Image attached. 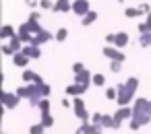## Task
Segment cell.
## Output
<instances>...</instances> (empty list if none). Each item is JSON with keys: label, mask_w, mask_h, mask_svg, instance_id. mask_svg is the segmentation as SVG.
Wrapping results in <instances>:
<instances>
[{"label": "cell", "mask_w": 151, "mask_h": 134, "mask_svg": "<svg viewBox=\"0 0 151 134\" xmlns=\"http://www.w3.org/2000/svg\"><path fill=\"white\" fill-rule=\"evenodd\" d=\"M17 95H19L21 99H27L31 107H37L44 97H50V95H52V89H50V85H46V83H31V85L19 87V89H17Z\"/></svg>", "instance_id": "obj_1"}, {"label": "cell", "mask_w": 151, "mask_h": 134, "mask_svg": "<svg viewBox=\"0 0 151 134\" xmlns=\"http://www.w3.org/2000/svg\"><path fill=\"white\" fill-rule=\"evenodd\" d=\"M132 120H137L141 126H147L151 122V99L137 97L132 101Z\"/></svg>", "instance_id": "obj_2"}, {"label": "cell", "mask_w": 151, "mask_h": 134, "mask_svg": "<svg viewBox=\"0 0 151 134\" xmlns=\"http://www.w3.org/2000/svg\"><path fill=\"white\" fill-rule=\"evenodd\" d=\"M116 89H118V99H116V103H118L120 107L128 105V103L132 101L134 93H137V91H132V89H130L126 83H120V85H116Z\"/></svg>", "instance_id": "obj_3"}, {"label": "cell", "mask_w": 151, "mask_h": 134, "mask_svg": "<svg viewBox=\"0 0 151 134\" xmlns=\"http://www.w3.org/2000/svg\"><path fill=\"white\" fill-rule=\"evenodd\" d=\"M73 111H75V115H77L81 122H89V120H91V115H89V111H87V107H85L83 97H73Z\"/></svg>", "instance_id": "obj_4"}, {"label": "cell", "mask_w": 151, "mask_h": 134, "mask_svg": "<svg viewBox=\"0 0 151 134\" xmlns=\"http://www.w3.org/2000/svg\"><path fill=\"white\" fill-rule=\"evenodd\" d=\"M19 101H21V97L17 95V91H2V103H4V109L9 111V109H15L17 105H19Z\"/></svg>", "instance_id": "obj_5"}, {"label": "cell", "mask_w": 151, "mask_h": 134, "mask_svg": "<svg viewBox=\"0 0 151 134\" xmlns=\"http://www.w3.org/2000/svg\"><path fill=\"white\" fill-rule=\"evenodd\" d=\"M114 120H116V130H120L122 120H132V107H130V105L118 107V111L114 113Z\"/></svg>", "instance_id": "obj_6"}, {"label": "cell", "mask_w": 151, "mask_h": 134, "mask_svg": "<svg viewBox=\"0 0 151 134\" xmlns=\"http://www.w3.org/2000/svg\"><path fill=\"white\" fill-rule=\"evenodd\" d=\"M104 56L110 58V60H116V62H124V58H126V54H122L116 46H106L104 48Z\"/></svg>", "instance_id": "obj_7"}, {"label": "cell", "mask_w": 151, "mask_h": 134, "mask_svg": "<svg viewBox=\"0 0 151 134\" xmlns=\"http://www.w3.org/2000/svg\"><path fill=\"white\" fill-rule=\"evenodd\" d=\"M87 89H89V87H83V85H79V83H73V85H68V87L64 89V93H66V97H83Z\"/></svg>", "instance_id": "obj_8"}, {"label": "cell", "mask_w": 151, "mask_h": 134, "mask_svg": "<svg viewBox=\"0 0 151 134\" xmlns=\"http://www.w3.org/2000/svg\"><path fill=\"white\" fill-rule=\"evenodd\" d=\"M89 11H91V9H89V0H75V2H73V13L79 15L81 19H83Z\"/></svg>", "instance_id": "obj_9"}, {"label": "cell", "mask_w": 151, "mask_h": 134, "mask_svg": "<svg viewBox=\"0 0 151 134\" xmlns=\"http://www.w3.org/2000/svg\"><path fill=\"white\" fill-rule=\"evenodd\" d=\"M52 37H54V35H52L50 31H46V29H42L40 33H35V35H33V39H31V43H33V46H44V43H48V41H50Z\"/></svg>", "instance_id": "obj_10"}, {"label": "cell", "mask_w": 151, "mask_h": 134, "mask_svg": "<svg viewBox=\"0 0 151 134\" xmlns=\"http://www.w3.org/2000/svg\"><path fill=\"white\" fill-rule=\"evenodd\" d=\"M75 83H79V85H83V87H89V85H93V74H91L89 70H85V72H81V74H75Z\"/></svg>", "instance_id": "obj_11"}, {"label": "cell", "mask_w": 151, "mask_h": 134, "mask_svg": "<svg viewBox=\"0 0 151 134\" xmlns=\"http://www.w3.org/2000/svg\"><path fill=\"white\" fill-rule=\"evenodd\" d=\"M68 11H73V2H70V0H56V2H54L52 13H68Z\"/></svg>", "instance_id": "obj_12"}, {"label": "cell", "mask_w": 151, "mask_h": 134, "mask_svg": "<svg viewBox=\"0 0 151 134\" xmlns=\"http://www.w3.org/2000/svg\"><path fill=\"white\" fill-rule=\"evenodd\" d=\"M23 54H25L27 58H33V60H37V58L42 56V50H40V46H33V43H27V46L23 48Z\"/></svg>", "instance_id": "obj_13"}, {"label": "cell", "mask_w": 151, "mask_h": 134, "mask_svg": "<svg viewBox=\"0 0 151 134\" xmlns=\"http://www.w3.org/2000/svg\"><path fill=\"white\" fill-rule=\"evenodd\" d=\"M23 83L31 85V83H44L40 74H35L33 70H23Z\"/></svg>", "instance_id": "obj_14"}, {"label": "cell", "mask_w": 151, "mask_h": 134, "mask_svg": "<svg viewBox=\"0 0 151 134\" xmlns=\"http://www.w3.org/2000/svg\"><path fill=\"white\" fill-rule=\"evenodd\" d=\"M29 60H31V58H27L23 52H19V54H15V56H13V64H15V66H19V68H25V66L29 64Z\"/></svg>", "instance_id": "obj_15"}, {"label": "cell", "mask_w": 151, "mask_h": 134, "mask_svg": "<svg viewBox=\"0 0 151 134\" xmlns=\"http://www.w3.org/2000/svg\"><path fill=\"white\" fill-rule=\"evenodd\" d=\"M114 46H116L118 50H122L124 46H128V33H126V31L116 33V41H114Z\"/></svg>", "instance_id": "obj_16"}, {"label": "cell", "mask_w": 151, "mask_h": 134, "mask_svg": "<svg viewBox=\"0 0 151 134\" xmlns=\"http://www.w3.org/2000/svg\"><path fill=\"white\" fill-rule=\"evenodd\" d=\"M17 33H15V27L13 25H4L2 29H0V37L2 39H11V37H15Z\"/></svg>", "instance_id": "obj_17"}, {"label": "cell", "mask_w": 151, "mask_h": 134, "mask_svg": "<svg viewBox=\"0 0 151 134\" xmlns=\"http://www.w3.org/2000/svg\"><path fill=\"white\" fill-rule=\"evenodd\" d=\"M13 50H15V54H19V52H23V41L19 39V35H15V37H11V43H9Z\"/></svg>", "instance_id": "obj_18"}, {"label": "cell", "mask_w": 151, "mask_h": 134, "mask_svg": "<svg viewBox=\"0 0 151 134\" xmlns=\"http://www.w3.org/2000/svg\"><path fill=\"white\" fill-rule=\"evenodd\" d=\"M42 124H44L46 128H52V126H54V115H52V111H44V113H42Z\"/></svg>", "instance_id": "obj_19"}, {"label": "cell", "mask_w": 151, "mask_h": 134, "mask_svg": "<svg viewBox=\"0 0 151 134\" xmlns=\"http://www.w3.org/2000/svg\"><path fill=\"white\" fill-rule=\"evenodd\" d=\"M95 19H97V13H95V11H89V13L81 19V25H85V27H87V25H91Z\"/></svg>", "instance_id": "obj_20"}, {"label": "cell", "mask_w": 151, "mask_h": 134, "mask_svg": "<svg viewBox=\"0 0 151 134\" xmlns=\"http://www.w3.org/2000/svg\"><path fill=\"white\" fill-rule=\"evenodd\" d=\"M91 126H93V122L89 120V122H83L79 128H77V132L75 134H91Z\"/></svg>", "instance_id": "obj_21"}, {"label": "cell", "mask_w": 151, "mask_h": 134, "mask_svg": "<svg viewBox=\"0 0 151 134\" xmlns=\"http://www.w3.org/2000/svg\"><path fill=\"white\" fill-rule=\"evenodd\" d=\"M29 134H46V126H44L42 122H37V124H31V128H29Z\"/></svg>", "instance_id": "obj_22"}, {"label": "cell", "mask_w": 151, "mask_h": 134, "mask_svg": "<svg viewBox=\"0 0 151 134\" xmlns=\"http://www.w3.org/2000/svg\"><path fill=\"white\" fill-rule=\"evenodd\" d=\"M139 43H141L143 48H151V31H149V33H143V35L139 37Z\"/></svg>", "instance_id": "obj_23"}, {"label": "cell", "mask_w": 151, "mask_h": 134, "mask_svg": "<svg viewBox=\"0 0 151 134\" xmlns=\"http://www.w3.org/2000/svg\"><path fill=\"white\" fill-rule=\"evenodd\" d=\"M124 15H126L128 19H134V17H139V15H143V13H141V9H134V6H128V9L124 11Z\"/></svg>", "instance_id": "obj_24"}, {"label": "cell", "mask_w": 151, "mask_h": 134, "mask_svg": "<svg viewBox=\"0 0 151 134\" xmlns=\"http://www.w3.org/2000/svg\"><path fill=\"white\" fill-rule=\"evenodd\" d=\"M66 37H68V29H64V27H60V29L56 31V35H54L56 41H64Z\"/></svg>", "instance_id": "obj_25"}, {"label": "cell", "mask_w": 151, "mask_h": 134, "mask_svg": "<svg viewBox=\"0 0 151 134\" xmlns=\"http://www.w3.org/2000/svg\"><path fill=\"white\" fill-rule=\"evenodd\" d=\"M106 99H110V101L118 99V89H116V87H108V89H106Z\"/></svg>", "instance_id": "obj_26"}, {"label": "cell", "mask_w": 151, "mask_h": 134, "mask_svg": "<svg viewBox=\"0 0 151 134\" xmlns=\"http://www.w3.org/2000/svg\"><path fill=\"white\" fill-rule=\"evenodd\" d=\"M93 85H95V87H104V85H106V76L99 74V72L93 74Z\"/></svg>", "instance_id": "obj_27"}, {"label": "cell", "mask_w": 151, "mask_h": 134, "mask_svg": "<svg viewBox=\"0 0 151 134\" xmlns=\"http://www.w3.org/2000/svg\"><path fill=\"white\" fill-rule=\"evenodd\" d=\"M37 107H40V111H42V113H44V111H50V99H48V97H44V99L40 101V105H37Z\"/></svg>", "instance_id": "obj_28"}, {"label": "cell", "mask_w": 151, "mask_h": 134, "mask_svg": "<svg viewBox=\"0 0 151 134\" xmlns=\"http://www.w3.org/2000/svg\"><path fill=\"white\" fill-rule=\"evenodd\" d=\"M40 9L42 11H52L54 9V2H52V0H40Z\"/></svg>", "instance_id": "obj_29"}, {"label": "cell", "mask_w": 151, "mask_h": 134, "mask_svg": "<svg viewBox=\"0 0 151 134\" xmlns=\"http://www.w3.org/2000/svg\"><path fill=\"white\" fill-rule=\"evenodd\" d=\"M110 70L116 74V72H120L122 70V62H116V60H110Z\"/></svg>", "instance_id": "obj_30"}, {"label": "cell", "mask_w": 151, "mask_h": 134, "mask_svg": "<svg viewBox=\"0 0 151 134\" xmlns=\"http://www.w3.org/2000/svg\"><path fill=\"white\" fill-rule=\"evenodd\" d=\"M85 70H87V68L83 66V62H75V64H73V72H75V74H81V72H85Z\"/></svg>", "instance_id": "obj_31"}, {"label": "cell", "mask_w": 151, "mask_h": 134, "mask_svg": "<svg viewBox=\"0 0 151 134\" xmlns=\"http://www.w3.org/2000/svg\"><path fill=\"white\" fill-rule=\"evenodd\" d=\"M40 19H42L40 11H31V15H29V19H27V21H31V23H40Z\"/></svg>", "instance_id": "obj_32"}, {"label": "cell", "mask_w": 151, "mask_h": 134, "mask_svg": "<svg viewBox=\"0 0 151 134\" xmlns=\"http://www.w3.org/2000/svg\"><path fill=\"white\" fill-rule=\"evenodd\" d=\"M2 54H4V56H11V58H13V56H15V50H13V48H11L9 43H4V46H2Z\"/></svg>", "instance_id": "obj_33"}, {"label": "cell", "mask_w": 151, "mask_h": 134, "mask_svg": "<svg viewBox=\"0 0 151 134\" xmlns=\"http://www.w3.org/2000/svg\"><path fill=\"white\" fill-rule=\"evenodd\" d=\"M91 134H104V126L93 124V126H91Z\"/></svg>", "instance_id": "obj_34"}, {"label": "cell", "mask_w": 151, "mask_h": 134, "mask_svg": "<svg viewBox=\"0 0 151 134\" xmlns=\"http://www.w3.org/2000/svg\"><path fill=\"white\" fill-rule=\"evenodd\" d=\"M139 9H141V13H143V15H145V17H147V15H149V13H151V6H149V4H145V2H143V4H141V6H139Z\"/></svg>", "instance_id": "obj_35"}, {"label": "cell", "mask_w": 151, "mask_h": 134, "mask_svg": "<svg viewBox=\"0 0 151 134\" xmlns=\"http://www.w3.org/2000/svg\"><path fill=\"white\" fill-rule=\"evenodd\" d=\"M139 33L143 35V33H149V27H147V23L143 21V23H139Z\"/></svg>", "instance_id": "obj_36"}, {"label": "cell", "mask_w": 151, "mask_h": 134, "mask_svg": "<svg viewBox=\"0 0 151 134\" xmlns=\"http://www.w3.org/2000/svg\"><path fill=\"white\" fill-rule=\"evenodd\" d=\"M106 41H108V46H114V41H116V33H108V35H106Z\"/></svg>", "instance_id": "obj_37"}, {"label": "cell", "mask_w": 151, "mask_h": 134, "mask_svg": "<svg viewBox=\"0 0 151 134\" xmlns=\"http://www.w3.org/2000/svg\"><path fill=\"white\" fill-rule=\"evenodd\" d=\"M25 4H27V6H31V9L35 11V9L40 6V0H25Z\"/></svg>", "instance_id": "obj_38"}, {"label": "cell", "mask_w": 151, "mask_h": 134, "mask_svg": "<svg viewBox=\"0 0 151 134\" xmlns=\"http://www.w3.org/2000/svg\"><path fill=\"white\" fill-rule=\"evenodd\" d=\"M60 105H62V107H64V109H66V107H73V101H70V99H68V97H64V99H62V101H60Z\"/></svg>", "instance_id": "obj_39"}, {"label": "cell", "mask_w": 151, "mask_h": 134, "mask_svg": "<svg viewBox=\"0 0 151 134\" xmlns=\"http://www.w3.org/2000/svg\"><path fill=\"white\" fill-rule=\"evenodd\" d=\"M101 115H104V113H99V111L93 113V115H91V122H93V124H99V122H101Z\"/></svg>", "instance_id": "obj_40"}, {"label": "cell", "mask_w": 151, "mask_h": 134, "mask_svg": "<svg viewBox=\"0 0 151 134\" xmlns=\"http://www.w3.org/2000/svg\"><path fill=\"white\" fill-rule=\"evenodd\" d=\"M128 126H130V130H139V128H141V124H139L137 120H130V122H128Z\"/></svg>", "instance_id": "obj_41"}, {"label": "cell", "mask_w": 151, "mask_h": 134, "mask_svg": "<svg viewBox=\"0 0 151 134\" xmlns=\"http://www.w3.org/2000/svg\"><path fill=\"white\" fill-rule=\"evenodd\" d=\"M145 23H147V27H149V31H151V13L145 17Z\"/></svg>", "instance_id": "obj_42"}, {"label": "cell", "mask_w": 151, "mask_h": 134, "mask_svg": "<svg viewBox=\"0 0 151 134\" xmlns=\"http://www.w3.org/2000/svg\"><path fill=\"white\" fill-rule=\"evenodd\" d=\"M118 2H124V0H118Z\"/></svg>", "instance_id": "obj_43"}]
</instances>
